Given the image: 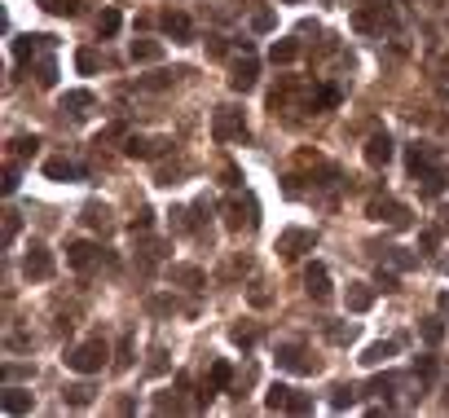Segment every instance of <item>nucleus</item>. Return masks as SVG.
<instances>
[{
    "label": "nucleus",
    "instance_id": "1",
    "mask_svg": "<svg viewBox=\"0 0 449 418\" xmlns=\"http://www.w3.org/2000/svg\"><path fill=\"white\" fill-rule=\"evenodd\" d=\"M66 365H71L75 374H97L106 365V344L102 339H89V344H79L66 353Z\"/></svg>",
    "mask_w": 449,
    "mask_h": 418
},
{
    "label": "nucleus",
    "instance_id": "2",
    "mask_svg": "<svg viewBox=\"0 0 449 418\" xmlns=\"http://www.w3.org/2000/svg\"><path fill=\"white\" fill-rule=\"evenodd\" d=\"M256 221H260V207H256V198H229L225 203V225L229 229H256Z\"/></svg>",
    "mask_w": 449,
    "mask_h": 418
},
{
    "label": "nucleus",
    "instance_id": "3",
    "mask_svg": "<svg viewBox=\"0 0 449 418\" xmlns=\"http://www.w3.org/2000/svg\"><path fill=\"white\" fill-rule=\"evenodd\" d=\"M212 132H216V141H242V137H247L242 110H234V106H221V110H216V124H212Z\"/></svg>",
    "mask_w": 449,
    "mask_h": 418
},
{
    "label": "nucleus",
    "instance_id": "4",
    "mask_svg": "<svg viewBox=\"0 0 449 418\" xmlns=\"http://www.w3.org/2000/svg\"><path fill=\"white\" fill-rule=\"evenodd\" d=\"M313 247H318V233H313V229H287L278 238V256L295 260V256H304V251H313Z\"/></svg>",
    "mask_w": 449,
    "mask_h": 418
},
{
    "label": "nucleus",
    "instance_id": "5",
    "mask_svg": "<svg viewBox=\"0 0 449 418\" xmlns=\"http://www.w3.org/2000/svg\"><path fill=\"white\" fill-rule=\"evenodd\" d=\"M22 273H27L31 282L53 277V256H48V247H40V242H31V247H27V256H22Z\"/></svg>",
    "mask_w": 449,
    "mask_h": 418
},
{
    "label": "nucleus",
    "instance_id": "6",
    "mask_svg": "<svg viewBox=\"0 0 449 418\" xmlns=\"http://www.w3.org/2000/svg\"><path fill=\"white\" fill-rule=\"evenodd\" d=\"M278 365L282 370H295V374H313L318 370V357H308L299 344H282L278 348Z\"/></svg>",
    "mask_w": 449,
    "mask_h": 418
},
{
    "label": "nucleus",
    "instance_id": "7",
    "mask_svg": "<svg viewBox=\"0 0 449 418\" xmlns=\"http://www.w3.org/2000/svg\"><path fill=\"white\" fill-rule=\"evenodd\" d=\"M365 211H370L375 221H384V225H405V207L396 203V198H370Z\"/></svg>",
    "mask_w": 449,
    "mask_h": 418
},
{
    "label": "nucleus",
    "instance_id": "8",
    "mask_svg": "<svg viewBox=\"0 0 449 418\" xmlns=\"http://www.w3.org/2000/svg\"><path fill=\"white\" fill-rule=\"evenodd\" d=\"M388 159H392V137H388V132H375V137L365 141V163H370V167H388Z\"/></svg>",
    "mask_w": 449,
    "mask_h": 418
},
{
    "label": "nucleus",
    "instance_id": "9",
    "mask_svg": "<svg viewBox=\"0 0 449 418\" xmlns=\"http://www.w3.org/2000/svg\"><path fill=\"white\" fill-rule=\"evenodd\" d=\"M163 31L176 40V44H186L190 36H194V22H190V13H176V9H168L163 13Z\"/></svg>",
    "mask_w": 449,
    "mask_h": 418
},
{
    "label": "nucleus",
    "instance_id": "10",
    "mask_svg": "<svg viewBox=\"0 0 449 418\" xmlns=\"http://www.w3.org/2000/svg\"><path fill=\"white\" fill-rule=\"evenodd\" d=\"M229 89H234V93H252V89H256V58H242V62H234Z\"/></svg>",
    "mask_w": 449,
    "mask_h": 418
},
{
    "label": "nucleus",
    "instance_id": "11",
    "mask_svg": "<svg viewBox=\"0 0 449 418\" xmlns=\"http://www.w3.org/2000/svg\"><path fill=\"white\" fill-rule=\"evenodd\" d=\"M304 287H308V295L318 299H330V277H326V264H308V273H304Z\"/></svg>",
    "mask_w": 449,
    "mask_h": 418
},
{
    "label": "nucleus",
    "instance_id": "12",
    "mask_svg": "<svg viewBox=\"0 0 449 418\" xmlns=\"http://www.w3.org/2000/svg\"><path fill=\"white\" fill-rule=\"evenodd\" d=\"M93 260H102L93 242H71V247H66V264H71V269H89Z\"/></svg>",
    "mask_w": 449,
    "mask_h": 418
},
{
    "label": "nucleus",
    "instance_id": "13",
    "mask_svg": "<svg viewBox=\"0 0 449 418\" xmlns=\"http://www.w3.org/2000/svg\"><path fill=\"white\" fill-rule=\"evenodd\" d=\"M163 145H168V141H150V137H128V141H124V155H128V159H150V155H159Z\"/></svg>",
    "mask_w": 449,
    "mask_h": 418
},
{
    "label": "nucleus",
    "instance_id": "14",
    "mask_svg": "<svg viewBox=\"0 0 449 418\" xmlns=\"http://www.w3.org/2000/svg\"><path fill=\"white\" fill-rule=\"evenodd\" d=\"M370 304H375V291L365 287V282H348V308H353V313H365Z\"/></svg>",
    "mask_w": 449,
    "mask_h": 418
},
{
    "label": "nucleus",
    "instance_id": "15",
    "mask_svg": "<svg viewBox=\"0 0 449 418\" xmlns=\"http://www.w3.org/2000/svg\"><path fill=\"white\" fill-rule=\"evenodd\" d=\"M44 176H48V181H75L79 167H75L71 159H48V163H44Z\"/></svg>",
    "mask_w": 449,
    "mask_h": 418
},
{
    "label": "nucleus",
    "instance_id": "16",
    "mask_svg": "<svg viewBox=\"0 0 449 418\" xmlns=\"http://www.w3.org/2000/svg\"><path fill=\"white\" fill-rule=\"evenodd\" d=\"M172 282H181L186 291H198L203 287V273H198L194 264H172Z\"/></svg>",
    "mask_w": 449,
    "mask_h": 418
},
{
    "label": "nucleus",
    "instance_id": "17",
    "mask_svg": "<svg viewBox=\"0 0 449 418\" xmlns=\"http://www.w3.org/2000/svg\"><path fill=\"white\" fill-rule=\"evenodd\" d=\"M163 44L159 40H132V62H159Z\"/></svg>",
    "mask_w": 449,
    "mask_h": 418
},
{
    "label": "nucleus",
    "instance_id": "18",
    "mask_svg": "<svg viewBox=\"0 0 449 418\" xmlns=\"http://www.w3.org/2000/svg\"><path fill=\"white\" fill-rule=\"evenodd\" d=\"M48 44H53V40H48V36H22L18 44H13V53H18V58L27 62V58H36L40 48H48Z\"/></svg>",
    "mask_w": 449,
    "mask_h": 418
},
{
    "label": "nucleus",
    "instance_id": "19",
    "mask_svg": "<svg viewBox=\"0 0 449 418\" xmlns=\"http://www.w3.org/2000/svg\"><path fill=\"white\" fill-rule=\"evenodd\" d=\"M89 106H93V93H84V89L62 97V110H71V115H89Z\"/></svg>",
    "mask_w": 449,
    "mask_h": 418
},
{
    "label": "nucleus",
    "instance_id": "20",
    "mask_svg": "<svg viewBox=\"0 0 449 418\" xmlns=\"http://www.w3.org/2000/svg\"><path fill=\"white\" fill-rule=\"evenodd\" d=\"M0 405H5V414H27L31 410V396L18 392V388H5V400H0Z\"/></svg>",
    "mask_w": 449,
    "mask_h": 418
},
{
    "label": "nucleus",
    "instance_id": "21",
    "mask_svg": "<svg viewBox=\"0 0 449 418\" xmlns=\"http://www.w3.org/2000/svg\"><path fill=\"white\" fill-rule=\"evenodd\" d=\"M84 225H93V229H110V207H106V203H89V207H84Z\"/></svg>",
    "mask_w": 449,
    "mask_h": 418
},
{
    "label": "nucleus",
    "instance_id": "22",
    "mask_svg": "<svg viewBox=\"0 0 449 418\" xmlns=\"http://www.w3.org/2000/svg\"><path fill=\"white\" fill-rule=\"evenodd\" d=\"M291 388H287V383H273V388H269V396H264V405H269V410H291Z\"/></svg>",
    "mask_w": 449,
    "mask_h": 418
},
{
    "label": "nucleus",
    "instance_id": "23",
    "mask_svg": "<svg viewBox=\"0 0 449 418\" xmlns=\"http://www.w3.org/2000/svg\"><path fill=\"white\" fill-rule=\"evenodd\" d=\"M229 379H234V370H229V361H212V374H207V383L216 392H229Z\"/></svg>",
    "mask_w": 449,
    "mask_h": 418
},
{
    "label": "nucleus",
    "instance_id": "24",
    "mask_svg": "<svg viewBox=\"0 0 449 418\" xmlns=\"http://www.w3.org/2000/svg\"><path fill=\"white\" fill-rule=\"evenodd\" d=\"M392 353H396V344H392V339H388V344H370V348H365V357H361V361H365V365H384Z\"/></svg>",
    "mask_w": 449,
    "mask_h": 418
},
{
    "label": "nucleus",
    "instance_id": "25",
    "mask_svg": "<svg viewBox=\"0 0 449 418\" xmlns=\"http://www.w3.org/2000/svg\"><path fill=\"white\" fill-rule=\"evenodd\" d=\"M181 71H163V75H145V79H137V89H145V93H159V89H172V79H176Z\"/></svg>",
    "mask_w": 449,
    "mask_h": 418
},
{
    "label": "nucleus",
    "instance_id": "26",
    "mask_svg": "<svg viewBox=\"0 0 449 418\" xmlns=\"http://www.w3.org/2000/svg\"><path fill=\"white\" fill-rule=\"evenodd\" d=\"M115 31H119V9H102V18H97V36H115Z\"/></svg>",
    "mask_w": 449,
    "mask_h": 418
},
{
    "label": "nucleus",
    "instance_id": "27",
    "mask_svg": "<svg viewBox=\"0 0 449 418\" xmlns=\"http://www.w3.org/2000/svg\"><path fill=\"white\" fill-rule=\"evenodd\" d=\"M295 53H299V44H295V40H278V44L269 48V58H273V62H295Z\"/></svg>",
    "mask_w": 449,
    "mask_h": 418
},
{
    "label": "nucleus",
    "instance_id": "28",
    "mask_svg": "<svg viewBox=\"0 0 449 418\" xmlns=\"http://www.w3.org/2000/svg\"><path fill=\"white\" fill-rule=\"evenodd\" d=\"M419 330H423V339H427V344H441V339H445V322H441V317H427Z\"/></svg>",
    "mask_w": 449,
    "mask_h": 418
},
{
    "label": "nucleus",
    "instance_id": "29",
    "mask_svg": "<svg viewBox=\"0 0 449 418\" xmlns=\"http://www.w3.org/2000/svg\"><path fill=\"white\" fill-rule=\"evenodd\" d=\"M353 400H357V388H348V383H339V388H335V396H330V405H335V410H348Z\"/></svg>",
    "mask_w": 449,
    "mask_h": 418
},
{
    "label": "nucleus",
    "instance_id": "30",
    "mask_svg": "<svg viewBox=\"0 0 449 418\" xmlns=\"http://www.w3.org/2000/svg\"><path fill=\"white\" fill-rule=\"evenodd\" d=\"M53 79H58V66H53V58H44V62L36 66V84H40V89H48Z\"/></svg>",
    "mask_w": 449,
    "mask_h": 418
},
{
    "label": "nucleus",
    "instance_id": "31",
    "mask_svg": "<svg viewBox=\"0 0 449 418\" xmlns=\"http://www.w3.org/2000/svg\"><path fill=\"white\" fill-rule=\"evenodd\" d=\"M66 400H71V405H89L93 388H89V383H75V388H66Z\"/></svg>",
    "mask_w": 449,
    "mask_h": 418
},
{
    "label": "nucleus",
    "instance_id": "32",
    "mask_svg": "<svg viewBox=\"0 0 449 418\" xmlns=\"http://www.w3.org/2000/svg\"><path fill=\"white\" fill-rule=\"evenodd\" d=\"M441 185H445V176L436 172V167H427L423 172V194H441Z\"/></svg>",
    "mask_w": 449,
    "mask_h": 418
},
{
    "label": "nucleus",
    "instance_id": "33",
    "mask_svg": "<svg viewBox=\"0 0 449 418\" xmlns=\"http://www.w3.org/2000/svg\"><path fill=\"white\" fill-rule=\"evenodd\" d=\"M75 66H79L84 75H93V71H97V53H93V48H79V53H75Z\"/></svg>",
    "mask_w": 449,
    "mask_h": 418
},
{
    "label": "nucleus",
    "instance_id": "34",
    "mask_svg": "<svg viewBox=\"0 0 449 418\" xmlns=\"http://www.w3.org/2000/svg\"><path fill=\"white\" fill-rule=\"evenodd\" d=\"M40 9H48V13H66V18H71V13H75V0H40Z\"/></svg>",
    "mask_w": 449,
    "mask_h": 418
},
{
    "label": "nucleus",
    "instance_id": "35",
    "mask_svg": "<svg viewBox=\"0 0 449 418\" xmlns=\"http://www.w3.org/2000/svg\"><path fill=\"white\" fill-rule=\"evenodd\" d=\"M36 137H18V141H13V155H18V159H31V155H36Z\"/></svg>",
    "mask_w": 449,
    "mask_h": 418
},
{
    "label": "nucleus",
    "instance_id": "36",
    "mask_svg": "<svg viewBox=\"0 0 449 418\" xmlns=\"http://www.w3.org/2000/svg\"><path fill=\"white\" fill-rule=\"evenodd\" d=\"M256 334H260L256 326H234V344H242V348H252V344H256Z\"/></svg>",
    "mask_w": 449,
    "mask_h": 418
},
{
    "label": "nucleus",
    "instance_id": "37",
    "mask_svg": "<svg viewBox=\"0 0 449 418\" xmlns=\"http://www.w3.org/2000/svg\"><path fill=\"white\" fill-rule=\"evenodd\" d=\"M392 388H396V379H392V374H384V379H375V383H370V392H375V396H388Z\"/></svg>",
    "mask_w": 449,
    "mask_h": 418
},
{
    "label": "nucleus",
    "instance_id": "38",
    "mask_svg": "<svg viewBox=\"0 0 449 418\" xmlns=\"http://www.w3.org/2000/svg\"><path fill=\"white\" fill-rule=\"evenodd\" d=\"M318 106H326V110L339 106V89H322V93H318Z\"/></svg>",
    "mask_w": 449,
    "mask_h": 418
},
{
    "label": "nucleus",
    "instance_id": "39",
    "mask_svg": "<svg viewBox=\"0 0 449 418\" xmlns=\"http://www.w3.org/2000/svg\"><path fill=\"white\" fill-rule=\"evenodd\" d=\"M115 365H119V370H128V365H132V339L119 344V361H115Z\"/></svg>",
    "mask_w": 449,
    "mask_h": 418
},
{
    "label": "nucleus",
    "instance_id": "40",
    "mask_svg": "<svg viewBox=\"0 0 449 418\" xmlns=\"http://www.w3.org/2000/svg\"><path fill=\"white\" fill-rule=\"evenodd\" d=\"M326 334H330V339H335V344H348V339H353V326H330Z\"/></svg>",
    "mask_w": 449,
    "mask_h": 418
},
{
    "label": "nucleus",
    "instance_id": "41",
    "mask_svg": "<svg viewBox=\"0 0 449 418\" xmlns=\"http://www.w3.org/2000/svg\"><path fill=\"white\" fill-rule=\"evenodd\" d=\"M13 233H18V211H5V242H13Z\"/></svg>",
    "mask_w": 449,
    "mask_h": 418
},
{
    "label": "nucleus",
    "instance_id": "42",
    "mask_svg": "<svg viewBox=\"0 0 449 418\" xmlns=\"http://www.w3.org/2000/svg\"><path fill=\"white\" fill-rule=\"evenodd\" d=\"M252 27H256V31H269V27H273V13H269V9H260L256 18H252Z\"/></svg>",
    "mask_w": 449,
    "mask_h": 418
},
{
    "label": "nucleus",
    "instance_id": "43",
    "mask_svg": "<svg viewBox=\"0 0 449 418\" xmlns=\"http://www.w3.org/2000/svg\"><path fill=\"white\" fill-rule=\"evenodd\" d=\"M150 308H155V313H176V299H168V295H163V299H150Z\"/></svg>",
    "mask_w": 449,
    "mask_h": 418
},
{
    "label": "nucleus",
    "instance_id": "44",
    "mask_svg": "<svg viewBox=\"0 0 449 418\" xmlns=\"http://www.w3.org/2000/svg\"><path fill=\"white\" fill-rule=\"evenodd\" d=\"M13 190H18V167L9 163V167H5V194H13Z\"/></svg>",
    "mask_w": 449,
    "mask_h": 418
},
{
    "label": "nucleus",
    "instance_id": "45",
    "mask_svg": "<svg viewBox=\"0 0 449 418\" xmlns=\"http://www.w3.org/2000/svg\"><path fill=\"white\" fill-rule=\"evenodd\" d=\"M414 370H419L423 379H431V374H436V357H423L419 365H414Z\"/></svg>",
    "mask_w": 449,
    "mask_h": 418
},
{
    "label": "nucleus",
    "instance_id": "46",
    "mask_svg": "<svg viewBox=\"0 0 449 418\" xmlns=\"http://www.w3.org/2000/svg\"><path fill=\"white\" fill-rule=\"evenodd\" d=\"M207 53L212 58H225V40L221 36H207Z\"/></svg>",
    "mask_w": 449,
    "mask_h": 418
},
{
    "label": "nucleus",
    "instance_id": "47",
    "mask_svg": "<svg viewBox=\"0 0 449 418\" xmlns=\"http://www.w3.org/2000/svg\"><path fill=\"white\" fill-rule=\"evenodd\" d=\"M150 225H155V216H150V211H137V221H132V233H137V229L145 233Z\"/></svg>",
    "mask_w": 449,
    "mask_h": 418
},
{
    "label": "nucleus",
    "instance_id": "48",
    "mask_svg": "<svg viewBox=\"0 0 449 418\" xmlns=\"http://www.w3.org/2000/svg\"><path fill=\"white\" fill-rule=\"evenodd\" d=\"M291 410H295V414H308L313 400H308V396H291Z\"/></svg>",
    "mask_w": 449,
    "mask_h": 418
},
{
    "label": "nucleus",
    "instance_id": "49",
    "mask_svg": "<svg viewBox=\"0 0 449 418\" xmlns=\"http://www.w3.org/2000/svg\"><path fill=\"white\" fill-rule=\"evenodd\" d=\"M436 242H441V233L427 229V233H423V251H436Z\"/></svg>",
    "mask_w": 449,
    "mask_h": 418
},
{
    "label": "nucleus",
    "instance_id": "50",
    "mask_svg": "<svg viewBox=\"0 0 449 418\" xmlns=\"http://www.w3.org/2000/svg\"><path fill=\"white\" fill-rule=\"evenodd\" d=\"M441 308H445V313H449V291H445V295H441Z\"/></svg>",
    "mask_w": 449,
    "mask_h": 418
}]
</instances>
